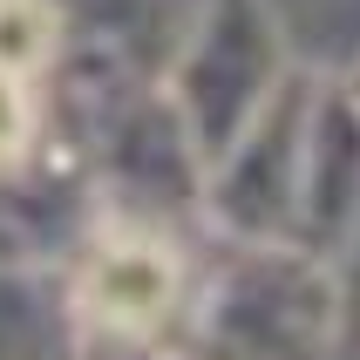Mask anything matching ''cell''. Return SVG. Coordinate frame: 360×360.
Listing matches in <instances>:
<instances>
[{
    "mask_svg": "<svg viewBox=\"0 0 360 360\" xmlns=\"http://www.w3.org/2000/svg\"><path fill=\"white\" fill-rule=\"evenodd\" d=\"M55 34H61V20L48 0H0V68L34 75L55 55Z\"/></svg>",
    "mask_w": 360,
    "mask_h": 360,
    "instance_id": "7a4b0ae2",
    "label": "cell"
},
{
    "mask_svg": "<svg viewBox=\"0 0 360 360\" xmlns=\"http://www.w3.org/2000/svg\"><path fill=\"white\" fill-rule=\"evenodd\" d=\"M177 300V265L163 245H109L96 265H89V279H82V306H89V320L116 326V333H143V326H157Z\"/></svg>",
    "mask_w": 360,
    "mask_h": 360,
    "instance_id": "6da1fadb",
    "label": "cell"
},
{
    "mask_svg": "<svg viewBox=\"0 0 360 360\" xmlns=\"http://www.w3.org/2000/svg\"><path fill=\"white\" fill-rule=\"evenodd\" d=\"M34 136V96H27V75L0 68V163H14Z\"/></svg>",
    "mask_w": 360,
    "mask_h": 360,
    "instance_id": "3957f363",
    "label": "cell"
}]
</instances>
